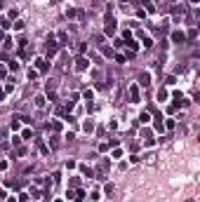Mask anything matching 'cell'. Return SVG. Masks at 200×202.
I'll return each mask as SVG.
<instances>
[{
    "label": "cell",
    "mask_w": 200,
    "mask_h": 202,
    "mask_svg": "<svg viewBox=\"0 0 200 202\" xmlns=\"http://www.w3.org/2000/svg\"><path fill=\"white\" fill-rule=\"evenodd\" d=\"M167 97H170L167 89H160V92H158V101H167Z\"/></svg>",
    "instance_id": "obj_11"
},
{
    "label": "cell",
    "mask_w": 200,
    "mask_h": 202,
    "mask_svg": "<svg viewBox=\"0 0 200 202\" xmlns=\"http://www.w3.org/2000/svg\"><path fill=\"white\" fill-rule=\"evenodd\" d=\"M14 28L16 31H24V21H14Z\"/></svg>",
    "instance_id": "obj_25"
},
{
    "label": "cell",
    "mask_w": 200,
    "mask_h": 202,
    "mask_svg": "<svg viewBox=\"0 0 200 202\" xmlns=\"http://www.w3.org/2000/svg\"><path fill=\"white\" fill-rule=\"evenodd\" d=\"M153 127H155V129H158V132H162V118H160V115L155 118V125H153Z\"/></svg>",
    "instance_id": "obj_15"
},
{
    "label": "cell",
    "mask_w": 200,
    "mask_h": 202,
    "mask_svg": "<svg viewBox=\"0 0 200 202\" xmlns=\"http://www.w3.org/2000/svg\"><path fill=\"white\" fill-rule=\"evenodd\" d=\"M130 99H132V103H137V101H139V87H137V85H132V87H130Z\"/></svg>",
    "instance_id": "obj_7"
},
{
    "label": "cell",
    "mask_w": 200,
    "mask_h": 202,
    "mask_svg": "<svg viewBox=\"0 0 200 202\" xmlns=\"http://www.w3.org/2000/svg\"><path fill=\"white\" fill-rule=\"evenodd\" d=\"M127 47H130V49H132V52H137V49H139V45H137V42H134V40H127Z\"/></svg>",
    "instance_id": "obj_17"
},
{
    "label": "cell",
    "mask_w": 200,
    "mask_h": 202,
    "mask_svg": "<svg viewBox=\"0 0 200 202\" xmlns=\"http://www.w3.org/2000/svg\"><path fill=\"white\" fill-rule=\"evenodd\" d=\"M144 7H146V12H153L155 7H153V3H151V0H146V3H144Z\"/></svg>",
    "instance_id": "obj_19"
},
{
    "label": "cell",
    "mask_w": 200,
    "mask_h": 202,
    "mask_svg": "<svg viewBox=\"0 0 200 202\" xmlns=\"http://www.w3.org/2000/svg\"><path fill=\"white\" fill-rule=\"evenodd\" d=\"M5 197H7V193H5V190H0V200H5Z\"/></svg>",
    "instance_id": "obj_26"
},
{
    "label": "cell",
    "mask_w": 200,
    "mask_h": 202,
    "mask_svg": "<svg viewBox=\"0 0 200 202\" xmlns=\"http://www.w3.org/2000/svg\"><path fill=\"white\" fill-rule=\"evenodd\" d=\"M82 129H85L87 134H89V132H94V122H92V120H85V122H82Z\"/></svg>",
    "instance_id": "obj_8"
},
{
    "label": "cell",
    "mask_w": 200,
    "mask_h": 202,
    "mask_svg": "<svg viewBox=\"0 0 200 202\" xmlns=\"http://www.w3.org/2000/svg\"><path fill=\"white\" fill-rule=\"evenodd\" d=\"M54 87H57V85H54V82H52V80H49V82H47V85H45V89H47V92H54Z\"/></svg>",
    "instance_id": "obj_22"
},
{
    "label": "cell",
    "mask_w": 200,
    "mask_h": 202,
    "mask_svg": "<svg viewBox=\"0 0 200 202\" xmlns=\"http://www.w3.org/2000/svg\"><path fill=\"white\" fill-rule=\"evenodd\" d=\"M101 54H104V57H115V52H113L111 47H106V45L101 47Z\"/></svg>",
    "instance_id": "obj_10"
},
{
    "label": "cell",
    "mask_w": 200,
    "mask_h": 202,
    "mask_svg": "<svg viewBox=\"0 0 200 202\" xmlns=\"http://www.w3.org/2000/svg\"><path fill=\"white\" fill-rule=\"evenodd\" d=\"M191 3H193V5H198V0H191Z\"/></svg>",
    "instance_id": "obj_28"
},
{
    "label": "cell",
    "mask_w": 200,
    "mask_h": 202,
    "mask_svg": "<svg viewBox=\"0 0 200 202\" xmlns=\"http://www.w3.org/2000/svg\"><path fill=\"white\" fill-rule=\"evenodd\" d=\"M141 35V42H144V47H153V40L148 38V35H144V33H139Z\"/></svg>",
    "instance_id": "obj_9"
},
{
    "label": "cell",
    "mask_w": 200,
    "mask_h": 202,
    "mask_svg": "<svg viewBox=\"0 0 200 202\" xmlns=\"http://www.w3.org/2000/svg\"><path fill=\"white\" fill-rule=\"evenodd\" d=\"M21 139H33V132H31V129H24V134H21Z\"/></svg>",
    "instance_id": "obj_20"
},
{
    "label": "cell",
    "mask_w": 200,
    "mask_h": 202,
    "mask_svg": "<svg viewBox=\"0 0 200 202\" xmlns=\"http://www.w3.org/2000/svg\"><path fill=\"white\" fill-rule=\"evenodd\" d=\"M172 42H186V33L184 31H174L172 33Z\"/></svg>",
    "instance_id": "obj_4"
},
{
    "label": "cell",
    "mask_w": 200,
    "mask_h": 202,
    "mask_svg": "<svg viewBox=\"0 0 200 202\" xmlns=\"http://www.w3.org/2000/svg\"><path fill=\"white\" fill-rule=\"evenodd\" d=\"M139 85L141 87H148L151 85V73H141V75H139Z\"/></svg>",
    "instance_id": "obj_6"
},
{
    "label": "cell",
    "mask_w": 200,
    "mask_h": 202,
    "mask_svg": "<svg viewBox=\"0 0 200 202\" xmlns=\"http://www.w3.org/2000/svg\"><path fill=\"white\" fill-rule=\"evenodd\" d=\"M47 66H49V64H47L45 59H35V71H38V73H45Z\"/></svg>",
    "instance_id": "obj_5"
},
{
    "label": "cell",
    "mask_w": 200,
    "mask_h": 202,
    "mask_svg": "<svg viewBox=\"0 0 200 202\" xmlns=\"http://www.w3.org/2000/svg\"><path fill=\"white\" fill-rule=\"evenodd\" d=\"M141 139H144V141L151 139V129H141Z\"/></svg>",
    "instance_id": "obj_18"
},
{
    "label": "cell",
    "mask_w": 200,
    "mask_h": 202,
    "mask_svg": "<svg viewBox=\"0 0 200 202\" xmlns=\"http://www.w3.org/2000/svg\"><path fill=\"white\" fill-rule=\"evenodd\" d=\"M82 99H87V101L94 99V92H92V89H85V92H82Z\"/></svg>",
    "instance_id": "obj_12"
},
{
    "label": "cell",
    "mask_w": 200,
    "mask_h": 202,
    "mask_svg": "<svg viewBox=\"0 0 200 202\" xmlns=\"http://www.w3.org/2000/svg\"><path fill=\"white\" fill-rule=\"evenodd\" d=\"M52 129H54V132H59V129H61V122L54 120V122H52Z\"/></svg>",
    "instance_id": "obj_21"
},
{
    "label": "cell",
    "mask_w": 200,
    "mask_h": 202,
    "mask_svg": "<svg viewBox=\"0 0 200 202\" xmlns=\"http://www.w3.org/2000/svg\"><path fill=\"white\" fill-rule=\"evenodd\" d=\"M3 99H5V92H3V89H0V101H3Z\"/></svg>",
    "instance_id": "obj_27"
},
{
    "label": "cell",
    "mask_w": 200,
    "mask_h": 202,
    "mask_svg": "<svg viewBox=\"0 0 200 202\" xmlns=\"http://www.w3.org/2000/svg\"><path fill=\"white\" fill-rule=\"evenodd\" d=\"M80 169H82V174H85V176H94V172H92V169H89V167H87V164H82V167H80Z\"/></svg>",
    "instance_id": "obj_13"
},
{
    "label": "cell",
    "mask_w": 200,
    "mask_h": 202,
    "mask_svg": "<svg viewBox=\"0 0 200 202\" xmlns=\"http://www.w3.org/2000/svg\"><path fill=\"white\" fill-rule=\"evenodd\" d=\"M104 33L111 38V35H115V21H113V16H108L106 19V28H104Z\"/></svg>",
    "instance_id": "obj_1"
},
{
    "label": "cell",
    "mask_w": 200,
    "mask_h": 202,
    "mask_svg": "<svg viewBox=\"0 0 200 202\" xmlns=\"http://www.w3.org/2000/svg\"><path fill=\"white\" fill-rule=\"evenodd\" d=\"M139 120H141V125H146V122L151 120V115H148V113H141V115H139Z\"/></svg>",
    "instance_id": "obj_16"
},
{
    "label": "cell",
    "mask_w": 200,
    "mask_h": 202,
    "mask_svg": "<svg viewBox=\"0 0 200 202\" xmlns=\"http://www.w3.org/2000/svg\"><path fill=\"white\" fill-rule=\"evenodd\" d=\"M57 49H59V45H57V42H54V40L49 38V40H47V57L52 59L54 54H57Z\"/></svg>",
    "instance_id": "obj_2"
},
{
    "label": "cell",
    "mask_w": 200,
    "mask_h": 202,
    "mask_svg": "<svg viewBox=\"0 0 200 202\" xmlns=\"http://www.w3.org/2000/svg\"><path fill=\"white\" fill-rule=\"evenodd\" d=\"M104 193H113V183H106V186H104Z\"/></svg>",
    "instance_id": "obj_24"
},
{
    "label": "cell",
    "mask_w": 200,
    "mask_h": 202,
    "mask_svg": "<svg viewBox=\"0 0 200 202\" xmlns=\"http://www.w3.org/2000/svg\"><path fill=\"white\" fill-rule=\"evenodd\" d=\"M87 66H89V59L78 57V61H76V71H87Z\"/></svg>",
    "instance_id": "obj_3"
},
{
    "label": "cell",
    "mask_w": 200,
    "mask_h": 202,
    "mask_svg": "<svg viewBox=\"0 0 200 202\" xmlns=\"http://www.w3.org/2000/svg\"><path fill=\"white\" fill-rule=\"evenodd\" d=\"M33 101H35V106H38V108H43V106H45V97H35Z\"/></svg>",
    "instance_id": "obj_14"
},
{
    "label": "cell",
    "mask_w": 200,
    "mask_h": 202,
    "mask_svg": "<svg viewBox=\"0 0 200 202\" xmlns=\"http://www.w3.org/2000/svg\"><path fill=\"white\" fill-rule=\"evenodd\" d=\"M28 78L33 80V78H38V71H33V68H28Z\"/></svg>",
    "instance_id": "obj_23"
}]
</instances>
